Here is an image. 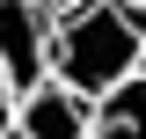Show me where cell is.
I'll return each mask as SVG.
<instances>
[{
	"label": "cell",
	"instance_id": "277c9868",
	"mask_svg": "<svg viewBox=\"0 0 146 139\" xmlns=\"http://www.w3.org/2000/svg\"><path fill=\"white\" fill-rule=\"evenodd\" d=\"M88 139H146V81L139 73L88 110Z\"/></svg>",
	"mask_w": 146,
	"mask_h": 139
},
{
	"label": "cell",
	"instance_id": "3957f363",
	"mask_svg": "<svg viewBox=\"0 0 146 139\" xmlns=\"http://www.w3.org/2000/svg\"><path fill=\"white\" fill-rule=\"evenodd\" d=\"M0 139H88V103L66 95L58 81H44V88H29L7 110V132Z\"/></svg>",
	"mask_w": 146,
	"mask_h": 139
},
{
	"label": "cell",
	"instance_id": "7a4b0ae2",
	"mask_svg": "<svg viewBox=\"0 0 146 139\" xmlns=\"http://www.w3.org/2000/svg\"><path fill=\"white\" fill-rule=\"evenodd\" d=\"M44 81H51V15L36 0H0V88H7V103H22Z\"/></svg>",
	"mask_w": 146,
	"mask_h": 139
},
{
	"label": "cell",
	"instance_id": "8992f818",
	"mask_svg": "<svg viewBox=\"0 0 146 139\" xmlns=\"http://www.w3.org/2000/svg\"><path fill=\"white\" fill-rule=\"evenodd\" d=\"M139 81H146V37H139Z\"/></svg>",
	"mask_w": 146,
	"mask_h": 139
},
{
	"label": "cell",
	"instance_id": "6da1fadb",
	"mask_svg": "<svg viewBox=\"0 0 146 139\" xmlns=\"http://www.w3.org/2000/svg\"><path fill=\"white\" fill-rule=\"evenodd\" d=\"M139 37H146L139 7H124V0H80V7L51 15V81L95 110L110 88H124L139 73Z\"/></svg>",
	"mask_w": 146,
	"mask_h": 139
},
{
	"label": "cell",
	"instance_id": "5b68a950",
	"mask_svg": "<svg viewBox=\"0 0 146 139\" xmlns=\"http://www.w3.org/2000/svg\"><path fill=\"white\" fill-rule=\"evenodd\" d=\"M7 110H15V103H7V88H0V132H7Z\"/></svg>",
	"mask_w": 146,
	"mask_h": 139
},
{
	"label": "cell",
	"instance_id": "52a82bcc",
	"mask_svg": "<svg viewBox=\"0 0 146 139\" xmlns=\"http://www.w3.org/2000/svg\"><path fill=\"white\" fill-rule=\"evenodd\" d=\"M36 7H51V0H36Z\"/></svg>",
	"mask_w": 146,
	"mask_h": 139
}]
</instances>
